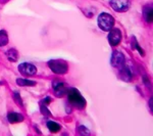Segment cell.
<instances>
[{"instance_id": "6da1fadb", "label": "cell", "mask_w": 153, "mask_h": 136, "mask_svg": "<svg viewBox=\"0 0 153 136\" xmlns=\"http://www.w3.org/2000/svg\"><path fill=\"white\" fill-rule=\"evenodd\" d=\"M68 97L71 105L76 108H78V110H83V108H86V99L83 97L78 89H70L68 91Z\"/></svg>"}, {"instance_id": "7a4b0ae2", "label": "cell", "mask_w": 153, "mask_h": 136, "mask_svg": "<svg viewBox=\"0 0 153 136\" xmlns=\"http://www.w3.org/2000/svg\"><path fill=\"white\" fill-rule=\"evenodd\" d=\"M48 67L54 74L57 75H65L68 72V65L66 61L61 59H51L48 61Z\"/></svg>"}, {"instance_id": "3957f363", "label": "cell", "mask_w": 153, "mask_h": 136, "mask_svg": "<svg viewBox=\"0 0 153 136\" xmlns=\"http://www.w3.org/2000/svg\"><path fill=\"white\" fill-rule=\"evenodd\" d=\"M98 26L102 31H110L114 26V19L110 14L106 13V12H102L98 16Z\"/></svg>"}, {"instance_id": "277c9868", "label": "cell", "mask_w": 153, "mask_h": 136, "mask_svg": "<svg viewBox=\"0 0 153 136\" xmlns=\"http://www.w3.org/2000/svg\"><path fill=\"white\" fill-rule=\"evenodd\" d=\"M110 63H111V66L115 69H123L126 66V58L125 55L123 54L120 51H113L112 55H111V59H110Z\"/></svg>"}, {"instance_id": "5b68a950", "label": "cell", "mask_w": 153, "mask_h": 136, "mask_svg": "<svg viewBox=\"0 0 153 136\" xmlns=\"http://www.w3.org/2000/svg\"><path fill=\"white\" fill-rule=\"evenodd\" d=\"M131 0H110V6L117 12H125L130 8Z\"/></svg>"}, {"instance_id": "8992f818", "label": "cell", "mask_w": 153, "mask_h": 136, "mask_svg": "<svg viewBox=\"0 0 153 136\" xmlns=\"http://www.w3.org/2000/svg\"><path fill=\"white\" fill-rule=\"evenodd\" d=\"M108 34V42L111 46H117L120 43L122 40V32L120 31V29H111Z\"/></svg>"}, {"instance_id": "52a82bcc", "label": "cell", "mask_w": 153, "mask_h": 136, "mask_svg": "<svg viewBox=\"0 0 153 136\" xmlns=\"http://www.w3.org/2000/svg\"><path fill=\"white\" fill-rule=\"evenodd\" d=\"M19 71L24 76H34L37 73V68L32 64L23 63L19 66Z\"/></svg>"}, {"instance_id": "ba28073f", "label": "cell", "mask_w": 153, "mask_h": 136, "mask_svg": "<svg viewBox=\"0 0 153 136\" xmlns=\"http://www.w3.org/2000/svg\"><path fill=\"white\" fill-rule=\"evenodd\" d=\"M53 91L57 97H62L68 93V85L65 82H60V81H54L52 85Z\"/></svg>"}, {"instance_id": "9c48e42d", "label": "cell", "mask_w": 153, "mask_h": 136, "mask_svg": "<svg viewBox=\"0 0 153 136\" xmlns=\"http://www.w3.org/2000/svg\"><path fill=\"white\" fill-rule=\"evenodd\" d=\"M7 120H8L9 123H11V124H16V123H21L24 121V116L21 115V114L19 113H9L8 115H7Z\"/></svg>"}, {"instance_id": "30bf717a", "label": "cell", "mask_w": 153, "mask_h": 136, "mask_svg": "<svg viewBox=\"0 0 153 136\" xmlns=\"http://www.w3.org/2000/svg\"><path fill=\"white\" fill-rule=\"evenodd\" d=\"M143 16L147 23H152V6L146 5L143 8Z\"/></svg>"}, {"instance_id": "8fae6325", "label": "cell", "mask_w": 153, "mask_h": 136, "mask_svg": "<svg viewBox=\"0 0 153 136\" xmlns=\"http://www.w3.org/2000/svg\"><path fill=\"white\" fill-rule=\"evenodd\" d=\"M6 56H7V59H8L9 61L16 63V61H18V58H19V52L13 48L9 49V50L6 51Z\"/></svg>"}, {"instance_id": "7c38bea8", "label": "cell", "mask_w": 153, "mask_h": 136, "mask_svg": "<svg viewBox=\"0 0 153 136\" xmlns=\"http://www.w3.org/2000/svg\"><path fill=\"white\" fill-rule=\"evenodd\" d=\"M120 75H122L123 80L130 81L131 78H132V71H131L129 68H127V67L125 66L123 69H120Z\"/></svg>"}, {"instance_id": "4fadbf2b", "label": "cell", "mask_w": 153, "mask_h": 136, "mask_svg": "<svg viewBox=\"0 0 153 136\" xmlns=\"http://www.w3.org/2000/svg\"><path fill=\"white\" fill-rule=\"evenodd\" d=\"M46 125H47V128L49 129V131H51L52 133L58 132V131L61 129V126L57 124L56 122H54V121H48Z\"/></svg>"}, {"instance_id": "5bb4252c", "label": "cell", "mask_w": 153, "mask_h": 136, "mask_svg": "<svg viewBox=\"0 0 153 136\" xmlns=\"http://www.w3.org/2000/svg\"><path fill=\"white\" fill-rule=\"evenodd\" d=\"M16 84H18V85H19V86H35L36 85V82L29 80V79L19 78V79H16Z\"/></svg>"}, {"instance_id": "9a60e30c", "label": "cell", "mask_w": 153, "mask_h": 136, "mask_svg": "<svg viewBox=\"0 0 153 136\" xmlns=\"http://www.w3.org/2000/svg\"><path fill=\"white\" fill-rule=\"evenodd\" d=\"M7 43H8V36H7V33L4 30H1V31H0V47L5 46Z\"/></svg>"}, {"instance_id": "2e32d148", "label": "cell", "mask_w": 153, "mask_h": 136, "mask_svg": "<svg viewBox=\"0 0 153 136\" xmlns=\"http://www.w3.org/2000/svg\"><path fill=\"white\" fill-rule=\"evenodd\" d=\"M132 48L133 49H137V50L139 51V53L141 54L142 56L145 55V51L141 48V46L139 45V43L137 42L135 37H133V39H132Z\"/></svg>"}, {"instance_id": "e0dca14e", "label": "cell", "mask_w": 153, "mask_h": 136, "mask_svg": "<svg viewBox=\"0 0 153 136\" xmlns=\"http://www.w3.org/2000/svg\"><path fill=\"white\" fill-rule=\"evenodd\" d=\"M79 133H80L81 135H90V131H89L87 128L85 127V126H80V127H79Z\"/></svg>"}, {"instance_id": "ac0fdd59", "label": "cell", "mask_w": 153, "mask_h": 136, "mask_svg": "<svg viewBox=\"0 0 153 136\" xmlns=\"http://www.w3.org/2000/svg\"><path fill=\"white\" fill-rule=\"evenodd\" d=\"M13 98H14V100H16V102L18 103V105L23 107V99H22V97H21V95H19V92H14L13 93Z\"/></svg>"}, {"instance_id": "d6986e66", "label": "cell", "mask_w": 153, "mask_h": 136, "mask_svg": "<svg viewBox=\"0 0 153 136\" xmlns=\"http://www.w3.org/2000/svg\"><path fill=\"white\" fill-rule=\"evenodd\" d=\"M41 111H42V114L43 115H45V116H51V114L50 112L48 111V108H46V105H41Z\"/></svg>"}, {"instance_id": "ffe728a7", "label": "cell", "mask_w": 153, "mask_h": 136, "mask_svg": "<svg viewBox=\"0 0 153 136\" xmlns=\"http://www.w3.org/2000/svg\"><path fill=\"white\" fill-rule=\"evenodd\" d=\"M51 102V97H45L43 100L41 101V103H43L44 105H48Z\"/></svg>"}, {"instance_id": "44dd1931", "label": "cell", "mask_w": 153, "mask_h": 136, "mask_svg": "<svg viewBox=\"0 0 153 136\" xmlns=\"http://www.w3.org/2000/svg\"><path fill=\"white\" fill-rule=\"evenodd\" d=\"M150 111L152 113V98H150Z\"/></svg>"}, {"instance_id": "7402d4cb", "label": "cell", "mask_w": 153, "mask_h": 136, "mask_svg": "<svg viewBox=\"0 0 153 136\" xmlns=\"http://www.w3.org/2000/svg\"><path fill=\"white\" fill-rule=\"evenodd\" d=\"M1 2H6V1H8V0H0Z\"/></svg>"}]
</instances>
